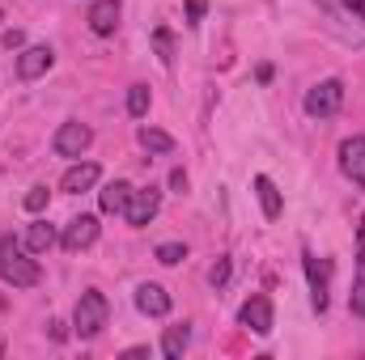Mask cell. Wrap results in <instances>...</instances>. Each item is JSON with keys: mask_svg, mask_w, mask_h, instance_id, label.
Here are the masks:
<instances>
[{"mask_svg": "<svg viewBox=\"0 0 365 360\" xmlns=\"http://www.w3.org/2000/svg\"><path fill=\"white\" fill-rule=\"evenodd\" d=\"M0 275H4V284H13V288H34V284L43 280L38 263L26 255V246H21L13 233L0 238Z\"/></svg>", "mask_w": 365, "mask_h": 360, "instance_id": "6da1fadb", "label": "cell"}, {"mask_svg": "<svg viewBox=\"0 0 365 360\" xmlns=\"http://www.w3.org/2000/svg\"><path fill=\"white\" fill-rule=\"evenodd\" d=\"M106 318H110L106 297H102L98 288H90V292H81V301H77V309H73V331H77L81 339H98L102 327H106Z\"/></svg>", "mask_w": 365, "mask_h": 360, "instance_id": "7a4b0ae2", "label": "cell"}, {"mask_svg": "<svg viewBox=\"0 0 365 360\" xmlns=\"http://www.w3.org/2000/svg\"><path fill=\"white\" fill-rule=\"evenodd\" d=\"M340 106H344V81H336V77L319 81L314 90L306 93V115L310 119H331Z\"/></svg>", "mask_w": 365, "mask_h": 360, "instance_id": "3957f363", "label": "cell"}, {"mask_svg": "<svg viewBox=\"0 0 365 360\" xmlns=\"http://www.w3.org/2000/svg\"><path fill=\"white\" fill-rule=\"evenodd\" d=\"M56 153L60 157H86V149L93 144V132H90V123H77V119H68V123H60V132H56Z\"/></svg>", "mask_w": 365, "mask_h": 360, "instance_id": "277c9868", "label": "cell"}, {"mask_svg": "<svg viewBox=\"0 0 365 360\" xmlns=\"http://www.w3.org/2000/svg\"><path fill=\"white\" fill-rule=\"evenodd\" d=\"M158 208H162V191L158 186H132V199H128V208H123V216H128V225H136V229H145L153 216H158Z\"/></svg>", "mask_w": 365, "mask_h": 360, "instance_id": "5b68a950", "label": "cell"}, {"mask_svg": "<svg viewBox=\"0 0 365 360\" xmlns=\"http://www.w3.org/2000/svg\"><path fill=\"white\" fill-rule=\"evenodd\" d=\"M238 322L247 327V331H255V335H272V301L264 297V292H255V297H247L242 301V309H238Z\"/></svg>", "mask_w": 365, "mask_h": 360, "instance_id": "8992f818", "label": "cell"}, {"mask_svg": "<svg viewBox=\"0 0 365 360\" xmlns=\"http://www.w3.org/2000/svg\"><path fill=\"white\" fill-rule=\"evenodd\" d=\"M98 242V216L90 212H81V216H73L68 225H64V233H60V246L68 250V255H77V250H86Z\"/></svg>", "mask_w": 365, "mask_h": 360, "instance_id": "52a82bcc", "label": "cell"}, {"mask_svg": "<svg viewBox=\"0 0 365 360\" xmlns=\"http://www.w3.org/2000/svg\"><path fill=\"white\" fill-rule=\"evenodd\" d=\"M302 263H306V275H310V301H314V309L323 314L327 309V284H331V263L327 259H319V255H302Z\"/></svg>", "mask_w": 365, "mask_h": 360, "instance_id": "ba28073f", "label": "cell"}, {"mask_svg": "<svg viewBox=\"0 0 365 360\" xmlns=\"http://www.w3.org/2000/svg\"><path fill=\"white\" fill-rule=\"evenodd\" d=\"M119 13H123V4L119 0H93L90 4V30L98 34V38H110L115 30H119Z\"/></svg>", "mask_w": 365, "mask_h": 360, "instance_id": "9c48e42d", "label": "cell"}, {"mask_svg": "<svg viewBox=\"0 0 365 360\" xmlns=\"http://www.w3.org/2000/svg\"><path fill=\"white\" fill-rule=\"evenodd\" d=\"M340 170L365 191V136H349L340 144Z\"/></svg>", "mask_w": 365, "mask_h": 360, "instance_id": "30bf717a", "label": "cell"}, {"mask_svg": "<svg viewBox=\"0 0 365 360\" xmlns=\"http://www.w3.org/2000/svg\"><path fill=\"white\" fill-rule=\"evenodd\" d=\"M51 64H56V51H51V47H26V51L17 55V77H21V81H38Z\"/></svg>", "mask_w": 365, "mask_h": 360, "instance_id": "8fae6325", "label": "cell"}, {"mask_svg": "<svg viewBox=\"0 0 365 360\" xmlns=\"http://www.w3.org/2000/svg\"><path fill=\"white\" fill-rule=\"evenodd\" d=\"M136 309H140L145 318H166V314H170V292H166L162 284H140V288H136Z\"/></svg>", "mask_w": 365, "mask_h": 360, "instance_id": "7c38bea8", "label": "cell"}, {"mask_svg": "<svg viewBox=\"0 0 365 360\" xmlns=\"http://www.w3.org/2000/svg\"><path fill=\"white\" fill-rule=\"evenodd\" d=\"M98 179H102V170H98L93 162H81V157H77V166H68V170H64L60 191H68V195H81V191H90Z\"/></svg>", "mask_w": 365, "mask_h": 360, "instance_id": "4fadbf2b", "label": "cell"}, {"mask_svg": "<svg viewBox=\"0 0 365 360\" xmlns=\"http://www.w3.org/2000/svg\"><path fill=\"white\" fill-rule=\"evenodd\" d=\"M128 199H132V182H106V186H102V195H98V203H102V212H106V216H123Z\"/></svg>", "mask_w": 365, "mask_h": 360, "instance_id": "5bb4252c", "label": "cell"}, {"mask_svg": "<svg viewBox=\"0 0 365 360\" xmlns=\"http://www.w3.org/2000/svg\"><path fill=\"white\" fill-rule=\"evenodd\" d=\"M51 246H56V225L34 221V225L26 229V250H30V255H47Z\"/></svg>", "mask_w": 365, "mask_h": 360, "instance_id": "9a60e30c", "label": "cell"}, {"mask_svg": "<svg viewBox=\"0 0 365 360\" xmlns=\"http://www.w3.org/2000/svg\"><path fill=\"white\" fill-rule=\"evenodd\" d=\"M187 344H191V327H187V322L166 327V335H162V352H166L170 360H179L182 352H187Z\"/></svg>", "mask_w": 365, "mask_h": 360, "instance_id": "2e32d148", "label": "cell"}, {"mask_svg": "<svg viewBox=\"0 0 365 360\" xmlns=\"http://www.w3.org/2000/svg\"><path fill=\"white\" fill-rule=\"evenodd\" d=\"M255 195H259V203H264V216L276 221V216H280V191H276V182L268 179V174L255 179Z\"/></svg>", "mask_w": 365, "mask_h": 360, "instance_id": "e0dca14e", "label": "cell"}, {"mask_svg": "<svg viewBox=\"0 0 365 360\" xmlns=\"http://www.w3.org/2000/svg\"><path fill=\"white\" fill-rule=\"evenodd\" d=\"M136 140H140L149 153H175V136H166L162 127H149V123H145V127L136 132Z\"/></svg>", "mask_w": 365, "mask_h": 360, "instance_id": "ac0fdd59", "label": "cell"}, {"mask_svg": "<svg viewBox=\"0 0 365 360\" xmlns=\"http://www.w3.org/2000/svg\"><path fill=\"white\" fill-rule=\"evenodd\" d=\"M349 309L365 318V250L357 255V275H353V292H349Z\"/></svg>", "mask_w": 365, "mask_h": 360, "instance_id": "d6986e66", "label": "cell"}, {"mask_svg": "<svg viewBox=\"0 0 365 360\" xmlns=\"http://www.w3.org/2000/svg\"><path fill=\"white\" fill-rule=\"evenodd\" d=\"M128 115L132 119H145L149 115V85H132L128 90Z\"/></svg>", "mask_w": 365, "mask_h": 360, "instance_id": "ffe728a7", "label": "cell"}, {"mask_svg": "<svg viewBox=\"0 0 365 360\" xmlns=\"http://www.w3.org/2000/svg\"><path fill=\"white\" fill-rule=\"evenodd\" d=\"M182 259H187V246H182V242H162V246H158V263L175 268V263H182Z\"/></svg>", "mask_w": 365, "mask_h": 360, "instance_id": "44dd1931", "label": "cell"}, {"mask_svg": "<svg viewBox=\"0 0 365 360\" xmlns=\"http://www.w3.org/2000/svg\"><path fill=\"white\" fill-rule=\"evenodd\" d=\"M153 43H158V60L170 68L175 64V38H170V30H153Z\"/></svg>", "mask_w": 365, "mask_h": 360, "instance_id": "7402d4cb", "label": "cell"}, {"mask_svg": "<svg viewBox=\"0 0 365 360\" xmlns=\"http://www.w3.org/2000/svg\"><path fill=\"white\" fill-rule=\"evenodd\" d=\"M47 199H51V191H47V186H34L21 203H26V212H43V208H47Z\"/></svg>", "mask_w": 365, "mask_h": 360, "instance_id": "603a6c76", "label": "cell"}, {"mask_svg": "<svg viewBox=\"0 0 365 360\" xmlns=\"http://www.w3.org/2000/svg\"><path fill=\"white\" fill-rule=\"evenodd\" d=\"M208 280H212V288H225L230 284V259H217L212 271H208Z\"/></svg>", "mask_w": 365, "mask_h": 360, "instance_id": "cb8c5ba5", "label": "cell"}, {"mask_svg": "<svg viewBox=\"0 0 365 360\" xmlns=\"http://www.w3.org/2000/svg\"><path fill=\"white\" fill-rule=\"evenodd\" d=\"M204 9H208V0H187V26H200Z\"/></svg>", "mask_w": 365, "mask_h": 360, "instance_id": "d4e9b609", "label": "cell"}, {"mask_svg": "<svg viewBox=\"0 0 365 360\" xmlns=\"http://www.w3.org/2000/svg\"><path fill=\"white\" fill-rule=\"evenodd\" d=\"M21 43H26V34H21V30H9V34H4V47H21Z\"/></svg>", "mask_w": 365, "mask_h": 360, "instance_id": "484cf974", "label": "cell"}, {"mask_svg": "<svg viewBox=\"0 0 365 360\" xmlns=\"http://www.w3.org/2000/svg\"><path fill=\"white\" fill-rule=\"evenodd\" d=\"M170 186L182 195V191H187V174H182V170H175V174H170Z\"/></svg>", "mask_w": 365, "mask_h": 360, "instance_id": "4316f807", "label": "cell"}, {"mask_svg": "<svg viewBox=\"0 0 365 360\" xmlns=\"http://www.w3.org/2000/svg\"><path fill=\"white\" fill-rule=\"evenodd\" d=\"M344 4H349V9H353L357 17H365V0H344Z\"/></svg>", "mask_w": 365, "mask_h": 360, "instance_id": "83f0119b", "label": "cell"}, {"mask_svg": "<svg viewBox=\"0 0 365 360\" xmlns=\"http://www.w3.org/2000/svg\"><path fill=\"white\" fill-rule=\"evenodd\" d=\"M357 242H361V250H365V216H361V225H357Z\"/></svg>", "mask_w": 365, "mask_h": 360, "instance_id": "f1b7e54d", "label": "cell"}, {"mask_svg": "<svg viewBox=\"0 0 365 360\" xmlns=\"http://www.w3.org/2000/svg\"><path fill=\"white\" fill-rule=\"evenodd\" d=\"M0 21H4V13H0Z\"/></svg>", "mask_w": 365, "mask_h": 360, "instance_id": "f546056e", "label": "cell"}]
</instances>
